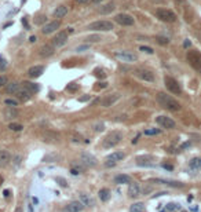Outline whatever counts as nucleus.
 Here are the masks:
<instances>
[{
	"mask_svg": "<svg viewBox=\"0 0 201 212\" xmlns=\"http://www.w3.org/2000/svg\"><path fill=\"white\" fill-rule=\"evenodd\" d=\"M28 212H33V209H32V205H29V206H28Z\"/></svg>",
	"mask_w": 201,
	"mask_h": 212,
	"instance_id": "56",
	"label": "nucleus"
},
{
	"mask_svg": "<svg viewBox=\"0 0 201 212\" xmlns=\"http://www.w3.org/2000/svg\"><path fill=\"white\" fill-rule=\"evenodd\" d=\"M80 162L85 167H95L96 165V158L92 156V154L87 153V151H83L80 154Z\"/></svg>",
	"mask_w": 201,
	"mask_h": 212,
	"instance_id": "9",
	"label": "nucleus"
},
{
	"mask_svg": "<svg viewBox=\"0 0 201 212\" xmlns=\"http://www.w3.org/2000/svg\"><path fill=\"white\" fill-rule=\"evenodd\" d=\"M98 195H99V198H101V201H107L110 198L109 189H101L99 190V193H98Z\"/></svg>",
	"mask_w": 201,
	"mask_h": 212,
	"instance_id": "30",
	"label": "nucleus"
},
{
	"mask_svg": "<svg viewBox=\"0 0 201 212\" xmlns=\"http://www.w3.org/2000/svg\"><path fill=\"white\" fill-rule=\"evenodd\" d=\"M29 40H30V41H32V43H33V41H36V36H32V37H30V39H29Z\"/></svg>",
	"mask_w": 201,
	"mask_h": 212,
	"instance_id": "54",
	"label": "nucleus"
},
{
	"mask_svg": "<svg viewBox=\"0 0 201 212\" xmlns=\"http://www.w3.org/2000/svg\"><path fill=\"white\" fill-rule=\"evenodd\" d=\"M88 99H90V96L87 95V96H81V98H80L79 101H80V102H85V101H88Z\"/></svg>",
	"mask_w": 201,
	"mask_h": 212,
	"instance_id": "49",
	"label": "nucleus"
},
{
	"mask_svg": "<svg viewBox=\"0 0 201 212\" xmlns=\"http://www.w3.org/2000/svg\"><path fill=\"white\" fill-rule=\"evenodd\" d=\"M113 10H114V4H113V3H109V4L103 6V7H102L99 11H101L102 14H107V13H112Z\"/></svg>",
	"mask_w": 201,
	"mask_h": 212,
	"instance_id": "34",
	"label": "nucleus"
},
{
	"mask_svg": "<svg viewBox=\"0 0 201 212\" xmlns=\"http://www.w3.org/2000/svg\"><path fill=\"white\" fill-rule=\"evenodd\" d=\"M118 98H120V94H110V95H106L103 99H102V106L103 107L112 106Z\"/></svg>",
	"mask_w": 201,
	"mask_h": 212,
	"instance_id": "15",
	"label": "nucleus"
},
{
	"mask_svg": "<svg viewBox=\"0 0 201 212\" xmlns=\"http://www.w3.org/2000/svg\"><path fill=\"white\" fill-rule=\"evenodd\" d=\"M54 51H55V47L52 44H44L40 48V55L41 57H50V55L54 54Z\"/></svg>",
	"mask_w": 201,
	"mask_h": 212,
	"instance_id": "20",
	"label": "nucleus"
},
{
	"mask_svg": "<svg viewBox=\"0 0 201 212\" xmlns=\"http://www.w3.org/2000/svg\"><path fill=\"white\" fill-rule=\"evenodd\" d=\"M43 140H44V142H57V140H58V134L46 131L43 134Z\"/></svg>",
	"mask_w": 201,
	"mask_h": 212,
	"instance_id": "24",
	"label": "nucleus"
},
{
	"mask_svg": "<svg viewBox=\"0 0 201 212\" xmlns=\"http://www.w3.org/2000/svg\"><path fill=\"white\" fill-rule=\"evenodd\" d=\"M156 99L160 103V106H162L164 109L171 110V112H178V110H181V103H179L175 98H172L171 95H167L165 92H158L156 95Z\"/></svg>",
	"mask_w": 201,
	"mask_h": 212,
	"instance_id": "1",
	"label": "nucleus"
},
{
	"mask_svg": "<svg viewBox=\"0 0 201 212\" xmlns=\"http://www.w3.org/2000/svg\"><path fill=\"white\" fill-rule=\"evenodd\" d=\"M57 182H58V183H59L62 187H66V186H68V183H66V180H65L63 178H59V176H58V178H57Z\"/></svg>",
	"mask_w": 201,
	"mask_h": 212,
	"instance_id": "46",
	"label": "nucleus"
},
{
	"mask_svg": "<svg viewBox=\"0 0 201 212\" xmlns=\"http://www.w3.org/2000/svg\"><path fill=\"white\" fill-rule=\"evenodd\" d=\"M11 158V154L7 150H0V164H7Z\"/></svg>",
	"mask_w": 201,
	"mask_h": 212,
	"instance_id": "28",
	"label": "nucleus"
},
{
	"mask_svg": "<svg viewBox=\"0 0 201 212\" xmlns=\"http://www.w3.org/2000/svg\"><path fill=\"white\" fill-rule=\"evenodd\" d=\"M80 203H81L83 205H90V204H92V201H91V198L88 197L87 194L81 193V194H80Z\"/></svg>",
	"mask_w": 201,
	"mask_h": 212,
	"instance_id": "32",
	"label": "nucleus"
},
{
	"mask_svg": "<svg viewBox=\"0 0 201 212\" xmlns=\"http://www.w3.org/2000/svg\"><path fill=\"white\" fill-rule=\"evenodd\" d=\"M6 66H7V63H6V61L3 59V58H0V70H4Z\"/></svg>",
	"mask_w": 201,
	"mask_h": 212,
	"instance_id": "47",
	"label": "nucleus"
},
{
	"mask_svg": "<svg viewBox=\"0 0 201 212\" xmlns=\"http://www.w3.org/2000/svg\"><path fill=\"white\" fill-rule=\"evenodd\" d=\"M8 193H10L8 190H4V197H8Z\"/></svg>",
	"mask_w": 201,
	"mask_h": 212,
	"instance_id": "57",
	"label": "nucleus"
},
{
	"mask_svg": "<svg viewBox=\"0 0 201 212\" xmlns=\"http://www.w3.org/2000/svg\"><path fill=\"white\" fill-rule=\"evenodd\" d=\"M87 40L90 41V43H96V41L101 40V36H98V35H91V36H88V37H87Z\"/></svg>",
	"mask_w": 201,
	"mask_h": 212,
	"instance_id": "39",
	"label": "nucleus"
},
{
	"mask_svg": "<svg viewBox=\"0 0 201 212\" xmlns=\"http://www.w3.org/2000/svg\"><path fill=\"white\" fill-rule=\"evenodd\" d=\"M164 84H165V87H167V90L169 91V92L175 94V95H179V94L182 92L181 85L178 84V81H176V80L173 79V77L167 76V77L164 79Z\"/></svg>",
	"mask_w": 201,
	"mask_h": 212,
	"instance_id": "6",
	"label": "nucleus"
},
{
	"mask_svg": "<svg viewBox=\"0 0 201 212\" xmlns=\"http://www.w3.org/2000/svg\"><path fill=\"white\" fill-rule=\"evenodd\" d=\"M79 88V85L77 84H74V83H70V84H68V87H66V90L68 91H70V92H74V91Z\"/></svg>",
	"mask_w": 201,
	"mask_h": 212,
	"instance_id": "42",
	"label": "nucleus"
},
{
	"mask_svg": "<svg viewBox=\"0 0 201 212\" xmlns=\"http://www.w3.org/2000/svg\"><path fill=\"white\" fill-rule=\"evenodd\" d=\"M200 39H201V36H200Z\"/></svg>",
	"mask_w": 201,
	"mask_h": 212,
	"instance_id": "61",
	"label": "nucleus"
},
{
	"mask_svg": "<svg viewBox=\"0 0 201 212\" xmlns=\"http://www.w3.org/2000/svg\"><path fill=\"white\" fill-rule=\"evenodd\" d=\"M175 2L178 3V4H182V3H184V2H186V0H175Z\"/></svg>",
	"mask_w": 201,
	"mask_h": 212,
	"instance_id": "53",
	"label": "nucleus"
},
{
	"mask_svg": "<svg viewBox=\"0 0 201 212\" xmlns=\"http://www.w3.org/2000/svg\"><path fill=\"white\" fill-rule=\"evenodd\" d=\"M153 182H158V183H164V184H169V186H175V187H182L183 184L179 182H172V180H164V179H154Z\"/></svg>",
	"mask_w": 201,
	"mask_h": 212,
	"instance_id": "31",
	"label": "nucleus"
},
{
	"mask_svg": "<svg viewBox=\"0 0 201 212\" xmlns=\"http://www.w3.org/2000/svg\"><path fill=\"white\" fill-rule=\"evenodd\" d=\"M15 212H21V208H18V209H17V211Z\"/></svg>",
	"mask_w": 201,
	"mask_h": 212,
	"instance_id": "60",
	"label": "nucleus"
},
{
	"mask_svg": "<svg viewBox=\"0 0 201 212\" xmlns=\"http://www.w3.org/2000/svg\"><path fill=\"white\" fill-rule=\"evenodd\" d=\"M3 114H4V118L6 120H14V118L18 117V110H17V107L14 106H8L4 109V112H3Z\"/></svg>",
	"mask_w": 201,
	"mask_h": 212,
	"instance_id": "14",
	"label": "nucleus"
},
{
	"mask_svg": "<svg viewBox=\"0 0 201 212\" xmlns=\"http://www.w3.org/2000/svg\"><path fill=\"white\" fill-rule=\"evenodd\" d=\"M162 167H164L165 169H169V171L172 169V165H167V164H164V165H162Z\"/></svg>",
	"mask_w": 201,
	"mask_h": 212,
	"instance_id": "51",
	"label": "nucleus"
},
{
	"mask_svg": "<svg viewBox=\"0 0 201 212\" xmlns=\"http://www.w3.org/2000/svg\"><path fill=\"white\" fill-rule=\"evenodd\" d=\"M95 74H96V76H98V77H105V76H106V74H105L103 72H102V70L99 72L98 69H96V70H95Z\"/></svg>",
	"mask_w": 201,
	"mask_h": 212,
	"instance_id": "48",
	"label": "nucleus"
},
{
	"mask_svg": "<svg viewBox=\"0 0 201 212\" xmlns=\"http://www.w3.org/2000/svg\"><path fill=\"white\" fill-rule=\"evenodd\" d=\"M4 103H6V105H8V106H14V107H15L17 105H18V102H17L15 99H6Z\"/></svg>",
	"mask_w": 201,
	"mask_h": 212,
	"instance_id": "44",
	"label": "nucleus"
},
{
	"mask_svg": "<svg viewBox=\"0 0 201 212\" xmlns=\"http://www.w3.org/2000/svg\"><path fill=\"white\" fill-rule=\"evenodd\" d=\"M15 95H17V98L21 99V101H28V99L30 98V95H32V92H29V91H28L25 87H21L15 92Z\"/></svg>",
	"mask_w": 201,
	"mask_h": 212,
	"instance_id": "21",
	"label": "nucleus"
},
{
	"mask_svg": "<svg viewBox=\"0 0 201 212\" xmlns=\"http://www.w3.org/2000/svg\"><path fill=\"white\" fill-rule=\"evenodd\" d=\"M124 157H125V154H124L123 151H113V153H110L109 156L106 157V160L109 162H117V161H120V160H123Z\"/></svg>",
	"mask_w": 201,
	"mask_h": 212,
	"instance_id": "19",
	"label": "nucleus"
},
{
	"mask_svg": "<svg viewBox=\"0 0 201 212\" xmlns=\"http://www.w3.org/2000/svg\"><path fill=\"white\" fill-rule=\"evenodd\" d=\"M59 26H61L59 21H52V22H48V24L44 25L43 29H41V32H43L44 35H51V33H54Z\"/></svg>",
	"mask_w": 201,
	"mask_h": 212,
	"instance_id": "12",
	"label": "nucleus"
},
{
	"mask_svg": "<svg viewBox=\"0 0 201 212\" xmlns=\"http://www.w3.org/2000/svg\"><path fill=\"white\" fill-rule=\"evenodd\" d=\"M190 146V142H186V143H183V145H182V149H184V147H189Z\"/></svg>",
	"mask_w": 201,
	"mask_h": 212,
	"instance_id": "52",
	"label": "nucleus"
},
{
	"mask_svg": "<svg viewBox=\"0 0 201 212\" xmlns=\"http://www.w3.org/2000/svg\"><path fill=\"white\" fill-rule=\"evenodd\" d=\"M187 62L190 63L193 69L201 72V54L197 50H190L187 51Z\"/></svg>",
	"mask_w": 201,
	"mask_h": 212,
	"instance_id": "4",
	"label": "nucleus"
},
{
	"mask_svg": "<svg viewBox=\"0 0 201 212\" xmlns=\"http://www.w3.org/2000/svg\"><path fill=\"white\" fill-rule=\"evenodd\" d=\"M43 72H44V66L36 65V66H32V68L28 70V74H29V77H32V79H36V77L41 76Z\"/></svg>",
	"mask_w": 201,
	"mask_h": 212,
	"instance_id": "17",
	"label": "nucleus"
},
{
	"mask_svg": "<svg viewBox=\"0 0 201 212\" xmlns=\"http://www.w3.org/2000/svg\"><path fill=\"white\" fill-rule=\"evenodd\" d=\"M156 15L160 21L167 22V24H172V22L176 21V14L173 11L168 10V8H157Z\"/></svg>",
	"mask_w": 201,
	"mask_h": 212,
	"instance_id": "3",
	"label": "nucleus"
},
{
	"mask_svg": "<svg viewBox=\"0 0 201 212\" xmlns=\"http://www.w3.org/2000/svg\"><path fill=\"white\" fill-rule=\"evenodd\" d=\"M156 41L160 44V46H168V44H169V39L164 37V36H156Z\"/></svg>",
	"mask_w": 201,
	"mask_h": 212,
	"instance_id": "33",
	"label": "nucleus"
},
{
	"mask_svg": "<svg viewBox=\"0 0 201 212\" xmlns=\"http://www.w3.org/2000/svg\"><path fill=\"white\" fill-rule=\"evenodd\" d=\"M21 88V85L18 84V83H8L7 85H6V91H7L8 94H13V95H15V92Z\"/></svg>",
	"mask_w": 201,
	"mask_h": 212,
	"instance_id": "26",
	"label": "nucleus"
},
{
	"mask_svg": "<svg viewBox=\"0 0 201 212\" xmlns=\"http://www.w3.org/2000/svg\"><path fill=\"white\" fill-rule=\"evenodd\" d=\"M83 171H84V167L81 165V162H80V164H76V162H73V164H72L70 172L73 173V175H79V173H81Z\"/></svg>",
	"mask_w": 201,
	"mask_h": 212,
	"instance_id": "29",
	"label": "nucleus"
},
{
	"mask_svg": "<svg viewBox=\"0 0 201 212\" xmlns=\"http://www.w3.org/2000/svg\"><path fill=\"white\" fill-rule=\"evenodd\" d=\"M22 87H25L26 88L29 92H37L39 91V85L37 84H33V83H30V81H24L22 83Z\"/></svg>",
	"mask_w": 201,
	"mask_h": 212,
	"instance_id": "27",
	"label": "nucleus"
},
{
	"mask_svg": "<svg viewBox=\"0 0 201 212\" xmlns=\"http://www.w3.org/2000/svg\"><path fill=\"white\" fill-rule=\"evenodd\" d=\"M94 128H95L96 132H101V131H103V129H105V124L103 123H98V124L94 125Z\"/></svg>",
	"mask_w": 201,
	"mask_h": 212,
	"instance_id": "43",
	"label": "nucleus"
},
{
	"mask_svg": "<svg viewBox=\"0 0 201 212\" xmlns=\"http://www.w3.org/2000/svg\"><path fill=\"white\" fill-rule=\"evenodd\" d=\"M66 14H68V7H65V6H58L54 11V17H57V18H63Z\"/></svg>",
	"mask_w": 201,
	"mask_h": 212,
	"instance_id": "25",
	"label": "nucleus"
},
{
	"mask_svg": "<svg viewBox=\"0 0 201 212\" xmlns=\"http://www.w3.org/2000/svg\"><path fill=\"white\" fill-rule=\"evenodd\" d=\"M143 208H145V206H143L142 203H136L131 206V212H142Z\"/></svg>",
	"mask_w": 201,
	"mask_h": 212,
	"instance_id": "36",
	"label": "nucleus"
},
{
	"mask_svg": "<svg viewBox=\"0 0 201 212\" xmlns=\"http://www.w3.org/2000/svg\"><path fill=\"white\" fill-rule=\"evenodd\" d=\"M101 2H103V0H92V3H95V4L96 3H101Z\"/></svg>",
	"mask_w": 201,
	"mask_h": 212,
	"instance_id": "58",
	"label": "nucleus"
},
{
	"mask_svg": "<svg viewBox=\"0 0 201 212\" xmlns=\"http://www.w3.org/2000/svg\"><path fill=\"white\" fill-rule=\"evenodd\" d=\"M83 208H84V205L80 201H72L70 204H68L63 208V212H80Z\"/></svg>",
	"mask_w": 201,
	"mask_h": 212,
	"instance_id": "13",
	"label": "nucleus"
},
{
	"mask_svg": "<svg viewBox=\"0 0 201 212\" xmlns=\"http://www.w3.org/2000/svg\"><path fill=\"white\" fill-rule=\"evenodd\" d=\"M114 21L121 26H132L134 25V18L129 14H117L114 17Z\"/></svg>",
	"mask_w": 201,
	"mask_h": 212,
	"instance_id": "7",
	"label": "nucleus"
},
{
	"mask_svg": "<svg viewBox=\"0 0 201 212\" xmlns=\"http://www.w3.org/2000/svg\"><path fill=\"white\" fill-rule=\"evenodd\" d=\"M113 24L110 21H95L92 24L88 25V29L91 30H98V32H109L113 29Z\"/></svg>",
	"mask_w": 201,
	"mask_h": 212,
	"instance_id": "5",
	"label": "nucleus"
},
{
	"mask_svg": "<svg viewBox=\"0 0 201 212\" xmlns=\"http://www.w3.org/2000/svg\"><path fill=\"white\" fill-rule=\"evenodd\" d=\"M66 41H68V33L66 32H59V33H57V36H55L54 39H52V46L54 47H61V46H63Z\"/></svg>",
	"mask_w": 201,
	"mask_h": 212,
	"instance_id": "11",
	"label": "nucleus"
},
{
	"mask_svg": "<svg viewBox=\"0 0 201 212\" xmlns=\"http://www.w3.org/2000/svg\"><path fill=\"white\" fill-rule=\"evenodd\" d=\"M7 77L6 76H0V87H4V85H7Z\"/></svg>",
	"mask_w": 201,
	"mask_h": 212,
	"instance_id": "45",
	"label": "nucleus"
},
{
	"mask_svg": "<svg viewBox=\"0 0 201 212\" xmlns=\"http://www.w3.org/2000/svg\"><path fill=\"white\" fill-rule=\"evenodd\" d=\"M3 183V178H2V175H0V184Z\"/></svg>",
	"mask_w": 201,
	"mask_h": 212,
	"instance_id": "59",
	"label": "nucleus"
},
{
	"mask_svg": "<svg viewBox=\"0 0 201 212\" xmlns=\"http://www.w3.org/2000/svg\"><path fill=\"white\" fill-rule=\"evenodd\" d=\"M190 44H192V43H190V41H189V40H184L183 46H184V47H186V48H187V47H190Z\"/></svg>",
	"mask_w": 201,
	"mask_h": 212,
	"instance_id": "50",
	"label": "nucleus"
},
{
	"mask_svg": "<svg viewBox=\"0 0 201 212\" xmlns=\"http://www.w3.org/2000/svg\"><path fill=\"white\" fill-rule=\"evenodd\" d=\"M160 132L161 131H160L158 128H149L145 131V135H158Z\"/></svg>",
	"mask_w": 201,
	"mask_h": 212,
	"instance_id": "38",
	"label": "nucleus"
},
{
	"mask_svg": "<svg viewBox=\"0 0 201 212\" xmlns=\"http://www.w3.org/2000/svg\"><path fill=\"white\" fill-rule=\"evenodd\" d=\"M88 48H90V46H88V44H83V46L76 47V51L77 52H84V51H87Z\"/></svg>",
	"mask_w": 201,
	"mask_h": 212,
	"instance_id": "41",
	"label": "nucleus"
},
{
	"mask_svg": "<svg viewBox=\"0 0 201 212\" xmlns=\"http://www.w3.org/2000/svg\"><path fill=\"white\" fill-rule=\"evenodd\" d=\"M8 128L13 129V131H21V129L24 128V125H22V124H19V123H11L10 125H8Z\"/></svg>",
	"mask_w": 201,
	"mask_h": 212,
	"instance_id": "37",
	"label": "nucleus"
},
{
	"mask_svg": "<svg viewBox=\"0 0 201 212\" xmlns=\"http://www.w3.org/2000/svg\"><path fill=\"white\" fill-rule=\"evenodd\" d=\"M156 121L158 125L162 127V128H167V129L175 128V121H173L171 117H167V116H158V117H156Z\"/></svg>",
	"mask_w": 201,
	"mask_h": 212,
	"instance_id": "10",
	"label": "nucleus"
},
{
	"mask_svg": "<svg viewBox=\"0 0 201 212\" xmlns=\"http://www.w3.org/2000/svg\"><path fill=\"white\" fill-rule=\"evenodd\" d=\"M76 2H77V3H87L88 0H76Z\"/></svg>",
	"mask_w": 201,
	"mask_h": 212,
	"instance_id": "55",
	"label": "nucleus"
},
{
	"mask_svg": "<svg viewBox=\"0 0 201 212\" xmlns=\"http://www.w3.org/2000/svg\"><path fill=\"white\" fill-rule=\"evenodd\" d=\"M136 76L139 77V79L145 80V81H154V76L151 72L149 70H145V69H139V70H136Z\"/></svg>",
	"mask_w": 201,
	"mask_h": 212,
	"instance_id": "16",
	"label": "nucleus"
},
{
	"mask_svg": "<svg viewBox=\"0 0 201 212\" xmlns=\"http://www.w3.org/2000/svg\"><path fill=\"white\" fill-rule=\"evenodd\" d=\"M189 168L192 171H200L201 169V158H200V157H194V158L190 160Z\"/></svg>",
	"mask_w": 201,
	"mask_h": 212,
	"instance_id": "22",
	"label": "nucleus"
},
{
	"mask_svg": "<svg viewBox=\"0 0 201 212\" xmlns=\"http://www.w3.org/2000/svg\"><path fill=\"white\" fill-rule=\"evenodd\" d=\"M139 50L140 51H143V52H147V54H153V48L151 47H147V46H140L139 47Z\"/></svg>",
	"mask_w": 201,
	"mask_h": 212,
	"instance_id": "40",
	"label": "nucleus"
},
{
	"mask_svg": "<svg viewBox=\"0 0 201 212\" xmlns=\"http://www.w3.org/2000/svg\"><path fill=\"white\" fill-rule=\"evenodd\" d=\"M123 139V132L120 131H112L110 134L106 135V138L103 139V147L106 149H110V147H114L116 145L121 142Z\"/></svg>",
	"mask_w": 201,
	"mask_h": 212,
	"instance_id": "2",
	"label": "nucleus"
},
{
	"mask_svg": "<svg viewBox=\"0 0 201 212\" xmlns=\"http://www.w3.org/2000/svg\"><path fill=\"white\" fill-rule=\"evenodd\" d=\"M179 208H181V206H179V204L169 203V204H167V206H165V211H167V212H175V211H178Z\"/></svg>",
	"mask_w": 201,
	"mask_h": 212,
	"instance_id": "35",
	"label": "nucleus"
},
{
	"mask_svg": "<svg viewBox=\"0 0 201 212\" xmlns=\"http://www.w3.org/2000/svg\"><path fill=\"white\" fill-rule=\"evenodd\" d=\"M114 57L121 62H134V61H136V55L128 51H116Z\"/></svg>",
	"mask_w": 201,
	"mask_h": 212,
	"instance_id": "8",
	"label": "nucleus"
},
{
	"mask_svg": "<svg viewBox=\"0 0 201 212\" xmlns=\"http://www.w3.org/2000/svg\"><path fill=\"white\" fill-rule=\"evenodd\" d=\"M139 194H140L139 184L135 183V182H131L129 186H128V195H129V197H132V198H135V197H138Z\"/></svg>",
	"mask_w": 201,
	"mask_h": 212,
	"instance_id": "18",
	"label": "nucleus"
},
{
	"mask_svg": "<svg viewBox=\"0 0 201 212\" xmlns=\"http://www.w3.org/2000/svg\"><path fill=\"white\" fill-rule=\"evenodd\" d=\"M131 178L128 175H124V173H120V175L114 176V183L117 184H124V183H131Z\"/></svg>",
	"mask_w": 201,
	"mask_h": 212,
	"instance_id": "23",
	"label": "nucleus"
}]
</instances>
